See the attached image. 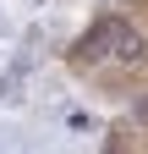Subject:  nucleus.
<instances>
[{"instance_id":"nucleus-2","label":"nucleus","mask_w":148,"mask_h":154,"mask_svg":"<svg viewBox=\"0 0 148 154\" xmlns=\"http://www.w3.org/2000/svg\"><path fill=\"white\" fill-rule=\"evenodd\" d=\"M121 61H148V44H143V33H132V38H126V44H121Z\"/></svg>"},{"instance_id":"nucleus-3","label":"nucleus","mask_w":148,"mask_h":154,"mask_svg":"<svg viewBox=\"0 0 148 154\" xmlns=\"http://www.w3.org/2000/svg\"><path fill=\"white\" fill-rule=\"evenodd\" d=\"M137 121H148V99H137Z\"/></svg>"},{"instance_id":"nucleus-1","label":"nucleus","mask_w":148,"mask_h":154,"mask_svg":"<svg viewBox=\"0 0 148 154\" xmlns=\"http://www.w3.org/2000/svg\"><path fill=\"white\" fill-rule=\"evenodd\" d=\"M126 38H132V28H126L121 17H99V22L71 44V61H77V66H93V61H104V55H121Z\"/></svg>"}]
</instances>
